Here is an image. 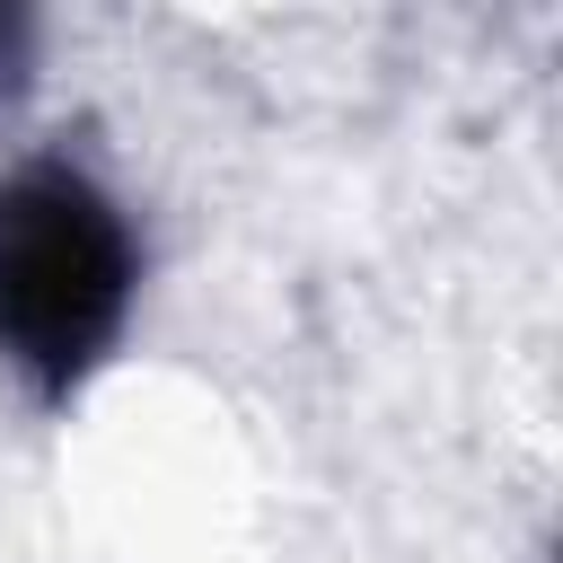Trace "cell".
I'll list each match as a JSON object with an SVG mask.
<instances>
[{
	"label": "cell",
	"instance_id": "6da1fadb",
	"mask_svg": "<svg viewBox=\"0 0 563 563\" xmlns=\"http://www.w3.org/2000/svg\"><path fill=\"white\" fill-rule=\"evenodd\" d=\"M141 229L79 158L0 167V361L35 396H70L132 325Z\"/></svg>",
	"mask_w": 563,
	"mask_h": 563
}]
</instances>
